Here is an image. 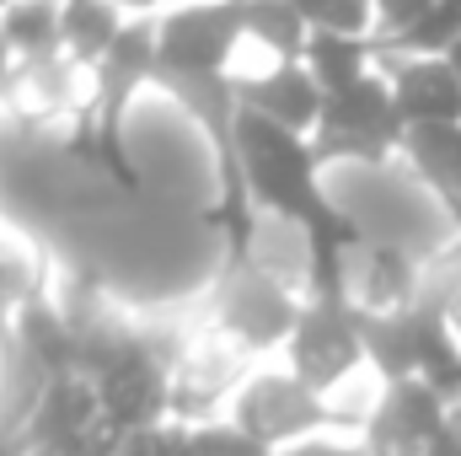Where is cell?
<instances>
[{"instance_id": "6da1fadb", "label": "cell", "mask_w": 461, "mask_h": 456, "mask_svg": "<svg viewBox=\"0 0 461 456\" xmlns=\"http://www.w3.org/2000/svg\"><path fill=\"white\" fill-rule=\"evenodd\" d=\"M236 145H241V178H247L258 215L290 221L312 242H348V247L359 242V226L322 188V167H317L306 134H290L268 118L241 114L236 118Z\"/></svg>"}, {"instance_id": "7a4b0ae2", "label": "cell", "mask_w": 461, "mask_h": 456, "mask_svg": "<svg viewBox=\"0 0 461 456\" xmlns=\"http://www.w3.org/2000/svg\"><path fill=\"white\" fill-rule=\"evenodd\" d=\"M306 140H312V156H317L322 172L386 167L408 140V123H402V108H397V92H392L386 70H370L365 81H354L344 92H328L322 118Z\"/></svg>"}, {"instance_id": "3957f363", "label": "cell", "mask_w": 461, "mask_h": 456, "mask_svg": "<svg viewBox=\"0 0 461 456\" xmlns=\"http://www.w3.org/2000/svg\"><path fill=\"white\" fill-rule=\"evenodd\" d=\"M301 312H306V296L290 279H279L274 269H263L247 252H230L226 258V269L215 279V333L230 349L263 354V349L290 343Z\"/></svg>"}, {"instance_id": "277c9868", "label": "cell", "mask_w": 461, "mask_h": 456, "mask_svg": "<svg viewBox=\"0 0 461 456\" xmlns=\"http://www.w3.org/2000/svg\"><path fill=\"white\" fill-rule=\"evenodd\" d=\"M172 370H177V360L140 328L129 333L118 354H108L97 370H86L103 397V424L118 441L172 424Z\"/></svg>"}, {"instance_id": "5b68a950", "label": "cell", "mask_w": 461, "mask_h": 456, "mask_svg": "<svg viewBox=\"0 0 461 456\" xmlns=\"http://www.w3.org/2000/svg\"><path fill=\"white\" fill-rule=\"evenodd\" d=\"M230 424H241L252 441H263L274 451V446H295V441L322 435L328 424H339V414L301 376H290V370H258V376H247L236 387Z\"/></svg>"}, {"instance_id": "8992f818", "label": "cell", "mask_w": 461, "mask_h": 456, "mask_svg": "<svg viewBox=\"0 0 461 456\" xmlns=\"http://www.w3.org/2000/svg\"><path fill=\"white\" fill-rule=\"evenodd\" d=\"M241 43L236 0H188L156 22V76H230Z\"/></svg>"}, {"instance_id": "52a82bcc", "label": "cell", "mask_w": 461, "mask_h": 456, "mask_svg": "<svg viewBox=\"0 0 461 456\" xmlns=\"http://www.w3.org/2000/svg\"><path fill=\"white\" fill-rule=\"evenodd\" d=\"M285 360H290V376H301L312 392H322V397L339 392L365 365V339H359L354 306L348 301H306L295 333L285 343Z\"/></svg>"}, {"instance_id": "ba28073f", "label": "cell", "mask_w": 461, "mask_h": 456, "mask_svg": "<svg viewBox=\"0 0 461 456\" xmlns=\"http://www.w3.org/2000/svg\"><path fill=\"white\" fill-rule=\"evenodd\" d=\"M446 430H451V403L413 376V381H381V397L365 414L359 441L370 446V456H424Z\"/></svg>"}, {"instance_id": "9c48e42d", "label": "cell", "mask_w": 461, "mask_h": 456, "mask_svg": "<svg viewBox=\"0 0 461 456\" xmlns=\"http://www.w3.org/2000/svg\"><path fill=\"white\" fill-rule=\"evenodd\" d=\"M241 114H258L290 134H312L322 118V87L312 81V70L301 59H279V65H258V70H236L230 76Z\"/></svg>"}, {"instance_id": "30bf717a", "label": "cell", "mask_w": 461, "mask_h": 456, "mask_svg": "<svg viewBox=\"0 0 461 456\" xmlns=\"http://www.w3.org/2000/svg\"><path fill=\"white\" fill-rule=\"evenodd\" d=\"M419 252L397 247V242H375L359 236L348 247V306L359 312H408L419 306Z\"/></svg>"}, {"instance_id": "8fae6325", "label": "cell", "mask_w": 461, "mask_h": 456, "mask_svg": "<svg viewBox=\"0 0 461 456\" xmlns=\"http://www.w3.org/2000/svg\"><path fill=\"white\" fill-rule=\"evenodd\" d=\"M381 70L397 92V108L408 129L429 123H461V76L451 59H397L381 54Z\"/></svg>"}, {"instance_id": "7c38bea8", "label": "cell", "mask_w": 461, "mask_h": 456, "mask_svg": "<svg viewBox=\"0 0 461 456\" xmlns=\"http://www.w3.org/2000/svg\"><path fill=\"white\" fill-rule=\"evenodd\" d=\"M402 156H408V167L429 183V199L440 205V215L461 231V123L408 129Z\"/></svg>"}, {"instance_id": "4fadbf2b", "label": "cell", "mask_w": 461, "mask_h": 456, "mask_svg": "<svg viewBox=\"0 0 461 456\" xmlns=\"http://www.w3.org/2000/svg\"><path fill=\"white\" fill-rule=\"evenodd\" d=\"M301 65L312 70V81L328 92H344L354 81H365L370 70H381V38H359V32H322L312 27L306 49H301Z\"/></svg>"}, {"instance_id": "5bb4252c", "label": "cell", "mask_w": 461, "mask_h": 456, "mask_svg": "<svg viewBox=\"0 0 461 456\" xmlns=\"http://www.w3.org/2000/svg\"><path fill=\"white\" fill-rule=\"evenodd\" d=\"M123 27H129V16L113 0H65L59 5V43H65V59L81 70L103 65V54L118 43Z\"/></svg>"}, {"instance_id": "9a60e30c", "label": "cell", "mask_w": 461, "mask_h": 456, "mask_svg": "<svg viewBox=\"0 0 461 456\" xmlns=\"http://www.w3.org/2000/svg\"><path fill=\"white\" fill-rule=\"evenodd\" d=\"M236 11H241V38L263 54V65L301 59L312 27L290 0H236Z\"/></svg>"}, {"instance_id": "2e32d148", "label": "cell", "mask_w": 461, "mask_h": 456, "mask_svg": "<svg viewBox=\"0 0 461 456\" xmlns=\"http://www.w3.org/2000/svg\"><path fill=\"white\" fill-rule=\"evenodd\" d=\"M59 5L65 0H11L5 5L0 43L11 49L16 65H43V59L65 54V43H59Z\"/></svg>"}, {"instance_id": "e0dca14e", "label": "cell", "mask_w": 461, "mask_h": 456, "mask_svg": "<svg viewBox=\"0 0 461 456\" xmlns=\"http://www.w3.org/2000/svg\"><path fill=\"white\" fill-rule=\"evenodd\" d=\"M461 43V0H440L413 32L381 43V54H397V59H446Z\"/></svg>"}, {"instance_id": "ac0fdd59", "label": "cell", "mask_w": 461, "mask_h": 456, "mask_svg": "<svg viewBox=\"0 0 461 456\" xmlns=\"http://www.w3.org/2000/svg\"><path fill=\"white\" fill-rule=\"evenodd\" d=\"M290 5L306 16V27L375 38V0H290Z\"/></svg>"}, {"instance_id": "d6986e66", "label": "cell", "mask_w": 461, "mask_h": 456, "mask_svg": "<svg viewBox=\"0 0 461 456\" xmlns=\"http://www.w3.org/2000/svg\"><path fill=\"white\" fill-rule=\"evenodd\" d=\"M188 451L194 456H274L263 441H252L241 424H221V419H204V424H188Z\"/></svg>"}, {"instance_id": "ffe728a7", "label": "cell", "mask_w": 461, "mask_h": 456, "mask_svg": "<svg viewBox=\"0 0 461 456\" xmlns=\"http://www.w3.org/2000/svg\"><path fill=\"white\" fill-rule=\"evenodd\" d=\"M435 5H440V0H375V38L392 43V38L413 32Z\"/></svg>"}, {"instance_id": "44dd1931", "label": "cell", "mask_w": 461, "mask_h": 456, "mask_svg": "<svg viewBox=\"0 0 461 456\" xmlns=\"http://www.w3.org/2000/svg\"><path fill=\"white\" fill-rule=\"evenodd\" d=\"M274 456H370V446H365L359 435L348 441V435H328V430H322V435L295 441V446H285V451H274Z\"/></svg>"}, {"instance_id": "7402d4cb", "label": "cell", "mask_w": 461, "mask_h": 456, "mask_svg": "<svg viewBox=\"0 0 461 456\" xmlns=\"http://www.w3.org/2000/svg\"><path fill=\"white\" fill-rule=\"evenodd\" d=\"M123 441L103 435V441H81V446H43V451H27V456H113Z\"/></svg>"}, {"instance_id": "603a6c76", "label": "cell", "mask_w": 461, "mask_h": 456, "mask_svg": "<svg viewBox=\"0 0 461 456\" xmlns=\"http://www.w3.org/2000/svg\"><path fill=\"white\" fill-rule=\"evenodd\" d=\"M113 456H156V430H140V435H129Z\"/></svg>"}, {"instance_id": "cb8c5ba5", "label": "cell", "mask_w": 461, "mask_h": 456, "mask_svg": "<svg viewBox=\"0 0 461 456\" xmlns=\"http://www.w3.org/2000/svg\"><path fill=\"white\" fill-rule=\"evenodd\" d=\"M11 92H16V59H11V49L0 43V103H11Z\"/></svg>"}, {"instance_id": "d4e9b609", "label": "cell", "mask_w": 461, "mask_h": 456, "mask_svg": "<svg viewBox=\"0 0 461 456\" xmlns=\"http://www.w3.org/2000/svg\"><path fill=\"white\" fill-rule=\"evenodd\" d=\"M113 5L123 11V16H156V11H161L167 0H113Z\"/></svg>"}, {"instance_id": "484cf974", "label": "cell", "mask_w": 461, "mask_h": 456, "mask_svg": "<svg viewBox=\"0 0 461 456\" xmlns=\"http://www.w3.org/2000/svg\"><path fill=\"white\" fill-rule=\"evenodd\" d=\"M446 59H451V65H456V76H461V43H456V49H451V54H446Z\"/></svg>"}, {"instance_id": "4316f807", "label": "cell", "mask_w": 461, "mask_h": 456, "mask_svg": "<svg viewBox=\"0 0 461 456\" xmlns=\"http://www.w3.org/2000/svg\"><path fill=\"white\" fill-rule=\"evenodd\" d=\"M451 317H456V312H451ZM456 328H461V317H456Z\"/></svg>"}]
</instances>
